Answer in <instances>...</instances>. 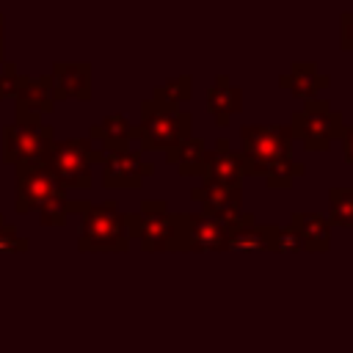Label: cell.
<instances>
[{
  "instance_id": "obj_30",
  "label": "cell",
  "mask_w": 353,
  "mask_h": 353,
  "mask_svg": "<svg viewBox=\"0 0 353 353\" xmlns=\"http://www.w3.org/2000/svg\"><path fill=\"white\" fill-rule=\"evenodd\" d=\"M3 223H6V218H3V212H0V226H3Z\"/></svg>"
},
{
  "instance_id": "obj_28",
  "label": "cell",
  "mask_w": 353,
  "mask_h": 353,
  "mask_svg": "<svg viewBox=\"0 0 353 353\" xmlns=\"http://www.w3.org/2000/svg\"><path fill=\"white\" fill-rule=\"evenodd\" d=\"M342 154H345V163L353 168V121L345 127V132H342Z\"/></svg>"
},
{
  "instance_id": "obj_6",
  "label": "cell",
  "mask_w": 353,
  "mask_h": 353,
  "mask_svg": "<svg viewBox=\"0 0 353 353\" xmlns=\"http://www.w3.org/2000/svg\"><path fill=\"white\" fill-rule=\"evenodd\" d=\"M52 141H55L52 124H47L41 116L17 110L14 121L3 127V163L14 168L22 163H39L44 160Z\"/></svg>"
},
{
  "instance_id": "obj_23",
  "label": "cell",
  "mask_w": 353,
  "mask_h": 353,
  "mask_svg": "<svg viewBox=\"0 0 353 353\" xmlns=\"http://www.w3.org/2000/svg\"><path fill=\"white\" fill-rule=\"evenodd\" d=\"M88 201H69V199H58V201H50L47 207L39 210V223L41 226H66V218L72 212H83Z\"/></svg>"
},
{
  "instance_id": "obj_9",
  "label": "cell",
  "mask_w": 353,
  "mask_h": 353,
  "mask_svg": "<svg viewBox=\"0 0 353 353\" xmlns=\"http://www.w3.org/2000/svg\"><path fill=\"white\" fill-rule=\"evenodd\" d=\"M201 185L207 188H243V176H248L245 157L232 149L226 135L215 138V149H207L201 165Z\"/></svg>"
},
{
  "instance_id": "obj_20",
  "label": "cell",
  "mask_w": 353,
  "mask_h": 353,
  "mask_svg": "<svg viewBox=\"0 0 353 353\" xmlns=\"http://www.w3.org/2000/svg\"><path fill=\"white\" fill-rule=\"evenodd\" d=\"M204 154H207V141L199 135H190L188 141H182L176 149L165 152V163L176 165V171L182 176H199L201 165H204Z\"/></svg>"
},
{
  "instance_id": "obj_10",
  "label": "cell",
  "mask_w": 353,
  "mask_h": 353,
  "mask_svg": "<svg viewBox=\"0 0 353 353\" xmlns=\"http://www.w3.org/2000/svg\"><path fill=\"white\" fill-rule=\"evenodd\" d=\"M254 221V212H243L234 221H221L204 212H188V251H223L232 232Z\"/></svg>"
},
{
  "instance_id": "obj_14",
  "label": "cell",
  "mask_w": 353,
  "mask_h": 353,
  "mask_svg": "<svg viewBox=\"0 0 353 353\" xmlns=\"http://www.w3.org/2000/svg\"><path fill=\"white\" fill-rule=\"evenodd\" d=\"M135 138H138V130L121 113H108V116H102L99 121H94L88 127V141L91 143H99V149L105 154H110V152H127Z\"/></svg>"
},
{
  "instance_id": "obj_5",
  "label": "cell",
  "mask_w": 353,
  "mask_h": 353,
  "mask_svg": "<svg viewBox=\"0 0 353 353\" xmlns=\"http://www.w3.org/2000/svg\"><path fill=\"white\" fill-rule=\"evenodd\" d=\"M77 248L83 254L88 251H127L130 248V234L124 223V212L113 199L99 201V204H85L80 212V234H77Z\"/></svg>"
},
{
  "instance_id": "obj_25",
  "label": "cell",
  "mask_w": 353,
  "mask_h": 353,
  "mask_svg": "<svg viewBox=\"0 0 353 353\" xmlns=\"http://www.w3.org/2000/svg\"><path fill=\"white\" fill-rule=\"evenodd\" d=\"M30 248V240L25 234H19V229L14 223H3L0 226V254H22Z\"/></svg>"
},
{
  "instance_id": "obj_13",
  "label": "cell",
  "mask_w": 353,
  "mask_h": 353,
  "mask_svg": "<svg viewBox=\"0 0 353 353\" xmlns=\"http://www.w3.org/2000/svg\"><path fill=\"white\" fill-rule=\"evenodd\" d=\"M190 199L199 201V212L221 218V221H234L243 215V188L196 185V188H190Z\"/></svg>"
},
{
  "instance_id": "obj_24",
  "label": "cell",
  "mask_w": 353,
  "mask_h": 353,
  "mask_svg": "<svg viewBox=\"0 0 353 353\" xmlns=\"http://www.w3.org/2000/svg\"><path fill=\"white\" fill-rule=\"evenodd\" d=\"M273 251L279 254H298V251H306L303 240L298 237V232L287 223V226H279L276 223V232H273Z\"/></svg>"
},
{
  "instance_id": "obj_3",
  "label": "cell",
  "mask_w": 353,
  "mask_h": 353,
  "mask_svg": "<svg viewBox=\"0 0 353 353\" xmlns=\"http://www.w3.org/2000/svg\"><path fill=\"white\" fill-rule=\"evenodd\" d=\"M105 152L97 149L88 135L80 138H63V141H52V146L44 154V165L47 171L58 179V185L63 190H88L91 188V165L99 163L102 165Z\"/></svg>"
},
{
  "instance_id": "obj_27",
  "label": "cell",
  "mask_w": 353,
  "mask_h": 353,
  "mask_svg": "<svg viewBox=\"0 0 353 353\" xmlns=\"http://www.w3.org/2000/svg\"><path fill=\"white\" fill-rule=\"evenodd\" d=\"M339 47L345 52H353V8L339 14Z\"/></svg>"
},
{
  "instance_id": "obj_7",
  "label": "cell",
  "mask_w": 353,
  "mask_h": 353,
  "mask_svg": "<svg viewBox=\"0 0 353 353\" xmlns=\"http://www.w3.org/2000/svg\"><path fill=\"white\" fill-rule=\"evenodd\" d=\"M290 135L292 141H301L306 152L320 154L331 146V141L342 138L345 132V119L339 110L331 108L328 99H309L301 110L290 113Z\"/></svg>"
},
{
  "instance_id": "obj_16",
  "label": "cell",
  "mask_w": 353,
  "mask_h": 353,
  "mask_svg": "<svg viewBox=\"0 0 353 353\" xmlns=\"http://www.w3.org/2000/svg\"><path fill=\"white\" fill-rule=\"evenodd\" d=\"M14 105L22 113L44 116L52 110V80L50 74H19L17 88H14Z\"/></svg>"
},
{
  "instance_id": "obj_22",
  "label": "cell",
  "mask_w": 353,
  "mask_h": 353,
  "mask_svg": "<svg viewBox=\"0 0 353 353\" xmlns=\"http://www.w3.org/2000/svg\"><path fill=\"white\" fill-rule=\"evenodd\" d=\"M328 223L353 229V188L336 185L328 190Z\"/></svg>"
},
{
  "instance_id": "obj_19",
  "label": "cell",
  "mask_w": 353,
  "mask_h": 353,
  "mask_svg": "<svg viewBox=\"0 0 353 353\" xmlns=\"http://www.w3.org/2000/svg\"><path fill=\"white\" fill-rule=\"evenodd\" d=\"M273 232L276 223H248L232 232L223 251H273Z\"/></svg>"
},
{
  "instance_id": "obj_21",
  "label": "cell",
  "mask_w": 353,
  "mask_h": 353,
  "mask_svg": "<svg viewBox=\"0 0 353 353\" xmlns=\"http://www.w3.org/2000/svg\"><path fill=\"white\" fill-rule=\"evenodd\" d=\"M190 97H193V77L190 74H176V77H168L165 83H160L149 99H154L160 105H168V108H179Z\"/></svg>"
},
{
  "instance_id": "obj_4",
  "label": "cell",
  "mask_w": 353,
  "mask_h": 353,
  "mask_svg": "<svg viewBox=\"0 0 353 353\" xmlns=\"http://www.w3.org/2000/svg\"><path fill=\"white\" fill-rule=\"evenodd\" d=\"M141 152H171L193 135V116L154 99L141 102V121L135 124Z\"/></svg>"
},
{
  "instance_id": "obj_12",
  "label": "cell",
  "mask_w": 353,
  "mask_h": 353,
  "mask_svg": "<svg viewBox=\"0 0 353 353\" xmlns=\"http://www.w3.org/2000/svg\"><path fill=\"white\" fill-rule=\"evenodd\" d=\"M52 80V102L91 99V63L88 61H58L50 72Z\"/></svg>"
},
{
  "instance_id": "obj_29",
  "label": "cell",
  "mask_w": 353,
  "mask_h": 353,
  "mask_svg": "<svg viewBox=\"0 0 353 353\" xmlns=\"http://www.w3.org/2000/svg\"><path fill=\"white\" fill-rule=\"evenodd\" d=\"M3 36H6V17L0 14V55L6 58V44H3Z\"/></svg>"
},
{
  "instance_id": "obj_11",
  "label": "cell",
  "mask_w": 353,
  "mask_h": 353,
  "mask_svg": "<svg viewBox=\"0 0 353 353\" xmlns=\"http://www.w3.org/2000/svg\"><path fill=\"white\" fill-rule=\"evenodd\" d=\"M152 174H154V163H146L141 149L110 152L102 160V185L108 190H135Z\"/></svg>"
},
{
  "instance_id": "obj_8",
  "label": "cell",
  "mask_w": 353,
  "mask_h": 353,
  "mask_svg": "<svg viewBox=\"0 0 353 353\" xmlns=\"http://www.w3.org/2000/svg\"><path fill=\"white\" fill-rule=\"evenodd\" d=\"M66 199V190L58 185V179L47 171V165L39 163H22L14 168V212L28 215L39 212L50 201Z\"/></svg>"
},
{
  "instance_id": "obj_15",
  "label": "cell",
  "mask_w": 353,
  "mask_h": 353,
  "mask_svg": "<svg viewBox=\"0 0 353 353\" xmlns=\"http://www.w3.org/2000/svg\"><path fill=\"white\" fill-rule=\"evenodd\" d=\"M328 83H331V77L323 74L314 61H295L284 74H279V85L303 102L317 99V94L323 88H328Z\"/></svg>"
},
{
  "instance_id": "obj_26",
  "label": "cell",
  "mask_w": 353,
  "mask_h": 353,
  "mask_svg": "<svg viewBox=\"0 0 353 353\" xmlns=\"http://www.w3.org/2000/svg\"><path fill=\"white\" fill-rule=\"evenodd\" d=\"M17 80H19V69H17V63H14V61H3V63H0V102L14 99Z\"/></svg>"
},
{
  "instance_id": "obj_17",
  "label": "cell",
  "mask_w": 353,
  "mask_h": 353,
  "mask_svg": "<svg viewBox=\"0 0 353 353\" xmlns=\"http://www.w3.org/2000/svg\"><path fill=\"white\" fill-rule=\"evenodd\" d=\"M243 108V88L229 80V74H218L207 88V110L218 127H226L232 116Z\"/></svg>"
},
{
  "instance_id": "obj_2",
  "label": "cell",
  "mask_w": 353,
  "mask_h": 353,
  "mask_svg": "<svg viewBox=\"0 0 353 353\" xmlns=\"http://www.w3.org/2000/svg\"><path fill=\"white\" fill-rule=\"evenodd\" d=\"M124 223L143 251H188V212H171L165 199H146L138 212H124Z\"/></svg>"
},
{
  "instance_id": "obj_18",
  "label": "cell",
  "mask_w": 353,
  "mask_h": 353,
  "mask_svg": "<svg viewBox=\"0 0 353 353\" xmlns=\"http://www.w3.org/2000/svg\"><path fill=\"white\" fill-rule=\"evenodd\" d=\"M298 237L303 240L306 251H314V254H323L331 248V223L325 215L320 212H306V210H295L287 221Z\"/></svg>"
},
{
  "instance_id": "obj_1",
  "label": "cell",
  "mask_w": 353,
  "mask_h": 353,
  "mask_svg": "<svg viewBox=\"0 0 353 353\" xmlns=\"http://www.w3.org/2000/svg\"><path fill=\"white\" fill-rule=\"evenodd\" d=\"M240 154L245 157L248 176H265V188L290 190L306 165L292 160V135L287 124H243Z\"/></svg>"
}]
</instances>
